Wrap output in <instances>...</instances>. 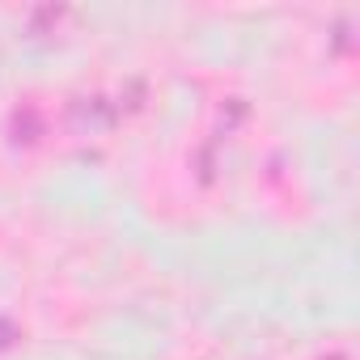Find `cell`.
<instances>
[{
	"instance_id": "cell-1",
	"label": "cell",
	"mask_w": 360,
	"mask_h": 360,
	"mask_svg": "<svg viewBox=\"0 0 360 360\" xmlns=\"http://www.w3.org/2000/svg\"><path fill=\"white\" fill-rule=\"evenodd\" d=\"M119 123V106L102 94H81L68 102V127L77 136H98V131H110Z\"/></svg>"
},
{
	"instance_id": "cell-2",
	"label": "cell",
	"mask_w": 360,
	"mask_h": 360,
	"mask_svg": "<svg viewBox=\"0 0 360 360\" xmlns=\"http://www.w3.org/2000/svg\"><path fill=\"white\" fill-rule=\"evenodd\" d=\"M43 131H47V123H43L39 106H30V102L13 106V115H9V144H13V148H30V144H39Z\"/></svg>"
},
{
	"instance_id": "cell-3",
	"label": "cell",
	"mask_w": 360,
	"mask_h": 360,
	"mask_svg": "<svg viewBox=\"0 0 360 360\" xmlns=\"http://www.w3.org/2000/svg\"><path fill=\"white\" fill-rule=\"evenodd\" d=\"M18 339H22L18 322H13V318H5V314H0V356H5L9 347H18Z\"/></svg>"
}]
</instances>
